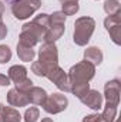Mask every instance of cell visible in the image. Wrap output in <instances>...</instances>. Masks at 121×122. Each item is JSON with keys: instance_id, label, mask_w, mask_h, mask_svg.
Returning a JSON list of instances; mask_svg holds the SVG:
<instances>
[{"instance_id": "4316f807", "label": "cell", "mask_w": 121, "mask_h": 122, "mask_svg": "<svg viewBox=\"0 0 121 122\" xmlns=\"http://www.w3.org/2000/svg\"><path fill=\"white\" fill-rule=\"evenodd\" d=\"M103 117H101V114H91V115H87V117H84V119L83 122H103Z\"/></svg>"}, {"instance_id": "ffe728a7", "label": "cell", "mask_w": 121, "mask_h": 122, "mask_svg": "<svg viewBox=\"0 0 121 122\" xmlns=\"http://www.w3.org/2000/svg\"><path fill=\"white\" fill-rule=\"evenodd\" d=\"M101 117L105 122H114L116 117H117V107L111 105V104H105L104 111L101 112Z\"/></svg>"}, {"instance_id": "d6a6232c", "label": "cell", "mask_w": 121, "mask_h": 122, "mask_svg": "<svg viewBox=\"0 0 121 122\" xmlns=\"http://www.w3.org/2000/svg\"><path fill=\"white\" fill-rule=\"evenodd\" d=\"M61 3H66V1H78V0H60Z\"/></svg>"}, {"instance_id": "30bf717a", "label": "cell", "mask_w": 121, "mask_h": 122, "mask_svg": "<svg viewBox=\"0 0 121 122\" xmlns=\"http://www.w3.org/2000/svg\"><path fill=\"white\" fill-rule=\"evenodd\" d=\"M6 99H7V104L10 107H16V108H22V107H27L30 102H29V95L27 92H22L16 88H11L10 91L7 92L6 95Z\"/></svg>"}, {"instance_id": "4fadbf2b", "label": "cell", "mask_w": 121, "mask_h": 122, "mask_svg": "<svg viewBox=\"0 0 121 122\" xmlns=\"http://www.w3.org/2000/svg\"><path fill=\"white\" fill-rule=\"evenodd\" d=\"M27 95H29V102L33 104V105H43V102L47 98L46 90L41 88V87H36V85H33L29 90Z\"/></svg>"}, {"instance_id": "9c48e42d", "label": "cell", "mask_w": 121, "mask_h": 122, "mask_svg": "<svg viewBox=\"0 0 121 122\" xmlns=\"http://www.w3.org/2000/svg\"><path fill=\"white\" fill-rule=\"evenodd\" d=\"M120 80H111L107 81L104 85V97H105V104H111L118 107L120 104Z\"/></svg>"}, {"instance_id": "f1b7e54d", "label": "cell", "mask_w": 121, "mask_h": 122, "mask_svg": "<svg viewBox=\"0 0 121 122\" xmlns=\"http://www.w3.org/2000/svg\"><path fill=\"white\" fill-rule=\"evenodd\" d=\"M10 84H11L10 78H9L7 75H4V74H0V85H1V87H9Z\"/></svg>"}, {"instance_id": "5bb4252c", "label": "cell", "mask_w": 121, "mask_h": 122, "mask_svg": "<svg viewBox=\"0 0 121 122\" xmlns=\"http://www.w3.org/2000/svg\"><path fill=\"white\" fill-rule=\"evenodd\" d=\"M66 24H50L44 36V43H56L66 31Z\"/></svg>"}, {"instance_id": "d6986e66", "label": "cell", "mask_w": 121, "mask_h": 122, "mask_svg": "<svg viewBox=\"0 0 121 122\" xmlns=\"http://www.w3.org/2000/svg\"><path fill=\"white\" fill-rule=\"evenodd\" d=\"M104 11H105L108 16L120 14V11H121L120 0H105V1H104Z\"/></svg>"}, {"instance_id": "7c38bea8", "label": "cell", "mask_w": 121, "mask_h": 122, "mask_svg": "<svg viewBox=\"0 0 121 122\" xmlns=\"http://www.w3.org/2000/svg\"><path fill=\"white\" fill-rule=\"evenodd\" d=\"M103 58H104V56H103L101 48H98V47H95V46L87 47V48L84 50V60L91 62L94 67L100 65V64L103 62Z\"/></svg>"}, {"instance_id": "3957f363", "label": "cell", "mask_w": 121, "mask_h": 122, "mask_svg": "<svg viewBox=\"0 0 121 122\" xmlns=\"http://www.w3.org/2000/svg\"><path fill=\"white\" fill-rule=\"evenodd\" d=\"M50 27V14L47 13H40L37 14L31 21L24 23L22 31L29 33L31 37H34L37 40V43H40L41 40H44V36Z\"/></svg>"}, {"instance_id": "5b68a950", "label": "cell", "mask_w": 121, "mask_h": 122, "mask_svg": "<svg viewBox=\"0 0 121 122\" xmlns=\"http://www.w3.org/2000/svg\"><path fill=\"white\" fill-rule=\"evenodd\" d=\"M68 82L71 81H86V82H90L91 80L94 78L95 75V67L88 62V61L83 60L80 62H77L76 65H73L68 72Z\"/></svg>"}, {"instance_id": "7a4b0ae2", "label": "cell", "mask_w": 121, "mask_h": 122, "mask_svg": "<svg viewBox=\"0 0 121 122\" xmlns=\"http://www.w3.org/2000/svg\"><path fill=\"white\" fill-rule=\"evenodd\" d=\"M95 30V20L90 16H83L78 17L74 23V31H73V41L80 46L84 47L88 44L91 40V36Z\"/></svg>"}, {"instance_id": "9a60e30c", "label": "cell", "mask_w": 121, "mask_h": 122, "mask_svg": "<svg viewBox=\"0 0 121 122\" xmlns=\"http://www.w3.org/2000/svg\"><path fill=\"white\" fill-rule=\"evenodd\" d=\"M9 74H7V77L10 78V81H13L14 84L16 82H20V81H23L24 78H27V68L24 67V65H19V64H16V65H11L10 68H9V71H7Z\"/></svg>"}, {"instance_id": "8fae6325", "label": "cell", "mask_w": 121, "mask_h": 122, "mask_svg": "<svg viewBox=\"0 0 121 122\" xmlns=\"http://www.w3.org/2000/svg\"><path fill=\"white\" fill-rule=\"evenodd\" d=\"M80 101L86 107H88V108L94 109V111H100L103 108V95L97 91V90H91L90 88L88 92L84 97L80 98Z\"/></svg>"}, {"instance_id": "f546056e", "label": "cell", "mask_w": 121, "mask_h": 122, "mask_svg": "<svg viewBox=\"0 0 121 122\" xmlns=\"http://www.w3.org/2000/svg\"><path fill=\"white\" fill-rule=\"evenodd\" d=\"M4 10H6V7H4V3H3V1L0 0V16H3Z\"/></svg>"}, {"instance_id": "277c9868", "label": "cell", "mask_w": 121, "mask_h": 122, "mask_svg": "<svg viewBox=\"0 0 121 122\" xmlns=\"http://www.w3.org/2000/svg\"><path fill=\"white\" fill-rule=\"evenodd\" d=\"M41 7V0H14L11 3V13L17 20H27Z\"/></svg>"}, {"instance_id": "1f68e13d", "label": "cell", "mask_w": 121, "mask_h": 122, "mask_svg": "<svg viewBox=\"0 0 121 122\" xmlns=\"http://www.w3.org/2000/svg\"><path fill=\"white\" fill-rule=\"evenodd\" d=\"M1 112H3V105L0 104V122H1Z\"/></svg>"}, {"instance_id": "484cf974", "label": "cell", "mask_w": 121, "mask_h": 122, "mask_svg": "<svg viewBox=\"0 0 121 122\" xmlns=\"http://www.w3.org/2000/svg\"><path fill=\"white\" fill-rule=\"evenodd\" d=\"M33 85H34V84H33V81H31L30 78H24L23 81L16 82V84H14V88L19 90V91H22V92H29V90H30Z\"/></svg>"}, {"instance_id": "8992f818", "label": "cell", "mask_w": 121, "mask_h": 122, "mask_svg": "<svg viewBox=\"0 0 121 122\" xmlns=\"http://www.w3.org/2000/svg\"><path fill=\"white\" fill-rule=\"evenodd\" d=\"M68 105V99L64 94L61 92H54L51 95H47L46 101L43 102V109L47 112V114H51V115H56V114H60L63 112Z\"/></svg>"}, {"instance_id": "2e32d148", "label": "cell", "mask_w": 121, "mask_h": 122, "mask_svg": "<svg viewBox=\"0 0 121 122\" xmlns=\"http://www.w3.org/2000/svg\"><path fill=\"white\" fill-rule=\"evenodd\" d=\"M16 50H17V57L20 58V61H23V62H30L36 57V51H34L33 47H29V46H24V44L17 43V48Z\"/></svg>"}, {"instance_id": "83f0119b", "label": "cell", "mask_w": 121, "mask_h": 122, "mask_svg": "<svg viewBox=\"0 0 121 122\" xmlns=\"http://www.w3.org/2000/svg\"><path fill=\"white\" fill-rule=\"evenodd\" d=\"M6 36H7V26L3 21V16H0V40L6 38Z\"/></svg>"}, {"instance_id": "6da1fadb", "label": "cell", "mask_w": 121, "mask_h": 122, "mask_svg": "<svg viewBox=\"0 0 121 122\" xmlns=\"http://www.w3.org/2000/svg\"><path fill=\"white\" fill-rule=\"evenodd\" d=\"M59 65V48L56 43H43L38 50V60L31 64V72L37 77H46L50 70Z\"/></svg>"}, {"instance_id": "ba28073f", "label": "cell", "mask_w": 121, "mask_h": 122, "mask_svg": "<svg viewBox=\"0 0 121 122\" xmlns=\"http://www.w3.org/2000/svg\"><path fill=\"white\" fill-rule=\"evenodd\" d=\"M104 27L107 33L110 34L111 40L114 44L120 46L121 44V14H116V16H107L104 20Z\"/></svg>"}, {"instance_id": "e575fe53", "label": "cell", "mask_w": 121, "mask_h": 122, "mask_svg": "<svg viewBox=\"0 0 121 122\" xmlns=\"http://www.w3.org/2000/svg\"><path fill=\"white\" fill-rule=\"evenodd\" d=\"M103 122H105V121H103Z\"/></svg>"}, {"instance_id": "4dcf8cb0", "label": "cell", "mask_w": 121, "mask_h": 122, "mask_svg": "<svg viewBox=\"0 0 121 122\" xmlns=\"http://www.w3.org/2000/svg\"><path fill=\"white\" fill-rule=\"evenodd\" d=\"M41 122H54V121H53L51 118H43V119H41Z\"/></svg>"}, {"instance_id": "ac0fdd59", "label": "cell", "mask_w": 121, "mask_h": 122, "mask_svg": "<svg viewBox=\"0 0 121 122\" xmlns=\"http://www.w3.org/2000/svg\"><path fill=\"white\" fill-rule=\"evenodd\" d=\"M1 122H22V115L13 107H3Z\"/></svg>"}, {"instance_id": "52a82bcc", "label": "cell", "mask_w": 121, "mask_h": 122, "mask_svg": "<svg viewBox=\"0 0 121 122\" xmlns=\"http://www.w3.org/2000/svg\"><path fill=\"white\" fill-rule=\"evenodd\" d=\"M46 78H49L60 91L63 92H70V85H68V75L67 72L61 68L60 65L54 67L53 70L49 71V74L46 75Z\"/></svg>"}, {"instance_id": "603a6c76", "label": "cell", "mask_w": 121, "mask_h": 122, "mask_svg": "<svg viewBox=\"0 0 121 122\" xmlns=\"http://www.w3.org/2000/svg\"><path fill=\"white\" fill-rule=\"evenodd\" d=\"M19 43H20V44H24V46H29V47H34L36 44H38L37 40H36L34 37H31L30 34L26 33V31H22V33H20V36H19Z\"/></svg>"}, {"instance_id": "e0dca14e", "label": "cell", "mask_w": 121, "mask_h": 122, "mask_svg": "<svg viewBox=\"0 0 121 122\" xmlns=\"http://www.w3.org/2000/svg\"><path fill=\"white\" fill-rule=\"evenodd\" d=\"M68 85H70V92L74 94L78 99L81 97H84L90 90V84L86 81H71V82H68Z\"/></svg>"}, {"instance_id": "7402d4cb", "label": "cell", "mask_w": 121, "mask_h": 122, "mask_svg": "<svg viewBox=\"0 0 121 122\" xmlns=\"http://www.w3.org/2000/svg\"><path fill=\"white\" fill-rule=\"evenodd\" d=\"M38 118H40V111H38L37 107H30V108H27L26 112H24V117H23L24 122H37Z\"/></svg>"}, {"instance_id": "836d02e7", "label": "cell", "mask_w": 121, "mask_h": 122, "mask_svg": "<svg viewBox=\"0 0 121 122\" xmlns=\"http://www.w3.org/2000/svg\"><path fill=\"white\" fill-rule=\"evenodd\" d=\"M9 1H11V3H13V1H14V0H9Z\"/></svg>"}, {"instance_id": "cb8c5ba5", "label": "cell", "mask_w": 121, "mask_h": 122, "mask_svg": "<svg viewBox=\"0 0 121 122\" xmlns=\"http://www.w3.org/2000/svg\"><path fill=\"white\" fill-rule=\"evenodd\" d=\"M11 60V50L6 44H0V64H6Z\"/></svg>"}, {"instance_id": "d4e9b609", "label": "cell", "mask_w": 121, "mask_h": 122, "mask_svg": "<svg viewBox=\"0 0 121 122\" xmlns=\"http://www.w3.org/2000/svg\"><path fill=\"white\" fill-rule=\"evenodd\" d=\"M66 19L67 16L63 11H54L50 14V24H66Z\"/></svg>"}, {"instance_id": "44dd1931", "label": "cell", "mask_w": 121, "mask_h": 122, "mask_svg": "<svg viewBox=\"0 0 121 122\" xmlns=\"http://www.w3.org/2000/svg\"><path fill=\"white\" fill-rule=\"evenodd\" d=\"M78 10H80L78 1H66V3H61V11L66 16H74Z\"/></svg>"}]
</instances>
